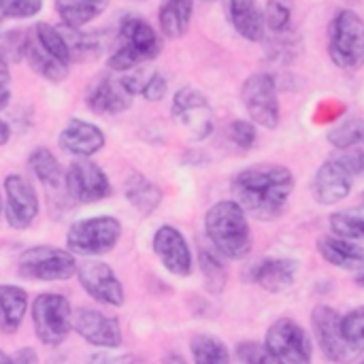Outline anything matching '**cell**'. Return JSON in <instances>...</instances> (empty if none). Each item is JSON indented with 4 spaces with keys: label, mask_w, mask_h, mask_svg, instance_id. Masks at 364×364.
Segmentation results:
<instances>
[{
    "label": "cell",
    "mask_w": 364,
    "mask_h": 364,
    "mask_svg": "<svg viewBox=\"0 0 364 364\" xmlns=\"http://www.w3.org/2000/svg\"><path fill=\"white\" fill-rule=\"evenodd\" d=\"M294 175L284 164H252L237 173L232 179V192L237 203L256 220H277L292 196Z\"/></svg>",
    "instance_id": "cell-1"
},
{
    "label": "cell",
    "mask_w": 364,
    "mask_h": 364,
    "mask_svg": "<svg viewBox=\"0 0 364 364\" xmlns=\"http://www.w3.org/2000/svg\"><path fill=\"white\" fill-rule=\"evenodd\" d=\"M205 230L222 258L243 260L252 254V228L237 200H218L205 215Z\"/></svg>",
    "instance_id": "cell-2"
},
{
    "label": "cell",
    "mask_w": 364,
    "mask_h": 364,
    "mask_svg": "<svg viewBox=\"0 0 364 364\" xmlns=\"http://www.w3.org/2000/svg\"><path fill=\"white\" fill-rule=\"evenodd\" d=\"M162 51V38L156 28L141 15L128 13L119 19L117 47L107 60L113 73H128L141 64L156 60Z\"/></svg>",
    "instance_id": "cell-3"
},
{
    "label": "cell",
    "mask_w": 364,
    "mask_h": 364,
    "mask_svg": "<svg viewBox=\"0 0 364 364\" xmlns=\"http://www.w3.org/2000/svg\"><path fill=\"white\" fill-rule=\"evenodd\" d=\"M328 55L343 70H356L364 64V19L356 11L343 9L331 21Z\"/></svg>",
    "instance_id": "cell-4"
},
{
    "label": "cell",
    "mask_w": 364,
    "mask_h": 364,
    "mask_svg": "<svg viewBox=\"0 0 364 364\" xmlns=\"http://www.w3.org/2000/svg\"><path fill=\"white\" fill-rule=\"evenodd\" d=\"M122 237V224L113 215H94L68 228L66 245L75 256L94 258L109 254Z\"/></svg>",
    "instance_id": "cell-5"
},
{
    "label": "cell",
    "mask_w": 364,
    "mask_h": 364,
    "mask_svg": "<svg viewBox=\"0 0 364 364\" xmlns=\"http://www.w3.org/2000/svg\"><path fill=\"white\" fill-rule=\"evenodd\" d=\"M32 326L43 346L58 348L73 331V309L66 296L55 292L38 294L32 301Z\"/></svg>",
    "instance_id": "cell-6"
},
{
    "label": "cell",
    "mask_w": 364,
    "mask_h": 364,
    "mask_svg": "<svg viewBox=\"0 0 364 364\" xmlns=\"http://www.w3.org/2000/svg\"><path fill=\"white\" fill-rule=\"evenodd\" d=\"M77 260L70 250L36 245L17 260V273L32 282H66L77 275Z\"/></svg>",
    "instance_id": "cell-7"
},
{
    "label": "cell",
    "mask_w": 364,
    "mask_h": 364,
    "mask_svg": "<svg viewBox=\"0 0 364 364\" xmlns=\"http://www.w3.org/2000/svg\"><path fill=\"white\" fill-rule=\"evenodd\" d=\"M264 348L273 363L307 364L314 356L311 337L299 322L290 318H279L269 326Z\"/></svg>",
    "instance_id": "cell-8"
},
{
    "label": "cell",
    "mask_w": 364,
    "mask_h": 364,
    "mask_svg": "<svg viewBox=\"0 0 364 364\" xmlns=\"http://www.w3.org/2000/svg\"><path fill=\"white\" fill-rule=\"evenodd\" d=\"M241 102L256 126L275 130L279 126V96L271 73H254L241 85Z\"/></svg>",
    "instance_id": "cell-9"
},
{
    "label": "cell",
    "mask_w": 364,
    "mask_h": 364,
    "mask_svg": "<svg viewBox=\"0 0 364 364\" xmlns=\"http://www.w3.org/2000/svg\"><path fill=\"white\" fill-rule=\"evenodd\" d=\"M173 119L188 130V134L194 141H205L213 134V111L203 92L196 87H181L173 96L171 107Z\"/></svg>",
    "instance_id": "cell-10"
},
{
    "label": "cell",
    "mask_w": 364,
    "mask_h": 364,
    "mask_svg": "<svg viewBox=\"0 0 364 364\" xmlns=\"http://www.w3.org/2000/svg\"><path fill=\"white\" fill-rule=\"evenodd\" d=\"M64 183L68 196L81 205L100 203L113 194L111 181L105 175V171L98 164L90 162L87 158H79L66 168Z\"/></svg>",
    "instance_id": "cell-11"
},
{
    "label": "cell",
    "mask_w": 364,
    "mask_h": 364,
    "mask_svg": "<svg viewBox=\"0 0 364 364\" xmlns=\"http://www.w3.org/2000/svg\"><path fill=\"white\" fill-rule=\"evenodd\" d=\"M77 277H79L81 288L87 292V296L98 301L100 305H107V307L124 305L126 301L124 286L107 262L85 260L81 267H77Z\"/></svg>",
    "instance_id": "cell-12"
},
{
    "label": "cell",
    "mask_w": 364,
    "mask_h": 364,
    "mask_svg": "<svg viewBox=\"0 0 364 364\" xmlns=\"http://www.w3.org/2000/svg\"><path fill=\"white\" fill-rule=\"evenodd\" d=\"M38 215V196L32 183L21 175L4 179V218L15 230H26Z\"/></svg>",
    "instance_id": "cell-13"
},
{
    "label": "cell",
    "mask_w": 364,
    "mask_h": 364,
    "mask_svg": "<svg viewBox=\"0 0 364 364\" xmlns=\"http://www.w3.org/2000/svg\"><path fill=\"white\" fill-rule=\"evenodd\" d=\"M73 331L83 341L100 350H117L122 346V328L117 318H111L98 309H77L73 314Z\"/></svg>",
    "instance_id": "cell-14"
},
{
    "label": "cell",
    "mask_w": 364,
    "mask_h": 364,
    "mask_svg": "<svg viewBox=\"0 0 364 364\" xmlns=\"http://www.w3.org/2000/svg\"><path fill=\"white\" fill-rule=\"evenodd\" d=\"M154 254L160 258L162 267L175 275V277H190L192 267H194V258H192V250L186 241V237L181 235V230H177L171 224H164L156 230L154 235Z\"/></svg>",
    "instance_id": "cell-15"
},
{
    "label": "cell",
    "mask_w": 364,
    "mask_h": 364,
    "mask_svg": "<svg viewBox=\"0 0 364 364\" xmlns=\"http://www.w3.org/2000/svg\"><path fill=\"white\" fill-rule=\"evenodd\" d=\"M311 326L322 354L331 363H343L352 356V350L341 333V314L337 309L328 305H318L311 314Z\"/></svg>",
    "instance_id": "cell-16"
},
{
    "label": "cell",
    "mask_w": 364,
    "mask_h": 364,
    "mask_svg": "<svg viewBox=\"0 0 364 364\" xmlns=\"http://www.w3.org/2000/svg\"><path fill=\"white\" fill-rule=\"evenodd\" d=\"M354 175L341 164V160L335 156L331 160H326L314 175V181H311V192H314V198L320 203V205H326V207H333L341 200H346L352 192V186H354Z\"/></svg>",
    "instance_id": "cell-17"
},
{
    "label": "cell",
    "mask_w": 364,
    "mask_h": 364,
    "mask_svg": "<svg viewBox=\"0 0 364 364\" xmlns=\"http://www.w3.org/2000/svg\"><path fill=\"white\" fill-rule=\"evenodd\" d=\"M85 105L96 115H117L130 109L132 94L124 87L119 77L100 75L87 85Z\"/></svg>",
    "instance_id": "cell-18"
},
{
    "label": "cell",
    "mask_w": 364,
    "mask_h": 364,
    "mask_svg": "<svg viewBox=\"0 0 364 364\" xmlns=\"http://www.w3.org/2000/svg\"><path fill=\"white\" fill-rule=\"evenodd\" d=\"M105 132L100 130V126L92 124V122H83L73 117L60 132V147L62 151L75 156V158H90L94 154H98L105 147Z\"/></svg>",
    "instance_id": "cell-19"
},
{
    "label": "cell",
    "mask_w": 364,
    "mask_h": 364,
    "mask_svg": "<svg viewBox=\"0 0 364 364\" xmlns=\"http://www.w3.org/2000/svg\"><path fill=\"white\" fill-rule=\"evenodd\" d=\"M296 273L299 262L292 258H264L252 267L250 279L269 294H279L296 282Z\"/></svg>",
    "instance_id": "cell-20"
},
{
    "label": "cell",
    "mask_w": 364,
    "mask_h": 364,
    "mask_svg": "<svg viewBox=\"0 0 364 364\" xmlns=\"http://www.w3.org/2000/svg\"><path fill=\"white\" fill-rule=\"evenodd\" d=\"M318 252L328 264L341 271H350L354 275L364 271V247L352 239L324 235L318 239Z\"/></svg>",
    "instance_id": "cell-21"
},
{
    "label": "cell",
    "mask_w": 364,
    "mask_h": 364,
    "mask_svg": "<svg viewBox=\"0 0 364 364\" xmlns=\"http://www.w3.org/2000/svg\"><path fill=\"white\" fill-rule=\"evenodd\" d=\"M228 19L239 36L250 43H262L267 34L264 11L258 0H228Z\"/></svg>",
    "instance_id": "cell-22"
},
{
    "label": "cell",
    "mask_w": 364,
    "mask_h": 364,
    "mask_svg": "<svg viewBox=\"0 0 364 364\" xmlns=\"http://www.w3.org/2000/svg\"><path fill=\"white\" fill-rule=\"evenodd\" d=\"M23 60L28 62V66L43 79L51 81V83H60L68 77V64H64L62 60H58L53 53H49L38 38L32 34V30L28 32V41H26V51H23Z\"/></svg>",
    "instance_id": "cell-23"
},
{
    "label": "cell",
    "mask_w": 364,
    "mask_h": 364,
    "mask_svg": "<svg viewBox=\"0 0 364 364\" xmlns=\"http://www.w3.org/2000/svg\"><path fill=\"white\" fill-rule=\"evenodd\" d=\"M28 311V294L19 286L0 284V333L15 335Z\"/></svg>",
    "instance_id": "cell-24"
},
{
    "label": "cell",
    "mask_w": 364,
    "mask_h": 364,
    "mask_svg": "<svg viewBox=\"0 0 364 364\" xmlns=\"http://www.w3.org/2000/svg\"><path fill=\"white\" fill-rule=\"evenodd\" d=\"M194 0H162L158 9L160 32L166 38H181L192 21Z\"/></svg>",
    "instance_id": "cell-25"
},
{
    "label": "cell",
    "mask_w": 364,
    "mask_h": 364,
    "mask_svg": "<svg viewBox=\"0 0 364 364\" xmlns=\"http://www.w3.org/2000/svg\"><path fill=\"white\" fill-rule=\"evenodd\" d=\"M124 196L141 215L154 213L162 203V190L141 173L128 175V179L124 183Z\"/></svg>",
    "instance_id": "cell-26"
},
{
    "label": "cell",
    "mask_w": 364,
    "mask_h": 364,
    "mask_svg": "<svg viewBox=\"0 0 364 364\" xmlns=\"http://www.w3.org/2000/svg\"><path fill=\"white\" fill-rule=\"evenodd\" d=\"M34 177L47 188V192H60V190H66V183H64V177H66V171L62 168V164L58 162V158L45 149V147H36L32 154H30V160H28Z\"/></svg>",
    "instance_id": "cell-27"
},
{
    "label": "cell",
    "mask_w": 364,
    "mask_h": 364,
    "mask_svg": "<svg viewBox=\"0 0 364 364\" xmlns=\"http://www.w3.org/2000/svg\"><path fill=\"white\" fill-rule=\"evenodd\" d=\"M109 6L107 0H58L55 13L62 19V26L83 28L92 19L100 17Z\"/></svg>",
    "instance_id": "cell-28"
},
{
    "label": "cell",
    "mask_w": 364,
    "mask_h": 364,
    "mask_svg": "<svg viewBox=\"0 0 364 364\" xmlns=\"http://www.w3.org/2000/svg\"><path fill=\"white\" fill-rule=\"evenodd\" d=\"M60 30L68 45L70 62H94L100 58L102 45L96 38V34H87L81 32V28H68V26H60Z\"/></svg>",
    "instance_id": "cell-29"
},
{
    "label": "cell",
    "mask_w": 364,
    "mask_h": 364,
    "mask_svg": "<svg viewBox=\"0 0 364 364\" xmlns=\"http://www.w3.org/2000/svg\"><path fill=\"white\" fill-rule=\"evenodd\" d=\"M190 352L196 364H226L230 363V352L222 339L213 335H194L190 341Z\"/></svg>",
    "instance_id": "cell-30"
},
{
    "label": "cell",
    "mask_w": 364,
    "mask_h": 364,
    "mask_svg": "<svg viewBox=\"0 0 364 364\" xmlns=\"http://www.w3.org/2000/svg\"><path fill=\"white\" fill-rule=\"evenodd\" d=\"M328 224L337 237L352 239V241H364V205L335 211L328 218Z\"/></svg>",
    "instance_id": "cell-31"
},
{
    "label": "cell",
    "mask_w": 364,
    "mask_h": 364,
    "mask_svg": "<svg viewBox=\"0 0 364 364\" xmlns=\"http://www.w3.org/2000/svg\"><path fill=\"white\" fill-rule=\"evenodd\" d=\"M328 143L335 149H352L364 145V117H350L328 132Z\"/></svg>",
    "instance_id": "cell-32"
},
{
    "label": "cell",
    "mask_w": 364,
    "mask_h": 364,
    "mask_svg": "<svg viewBox=\"0 0 364 364\" xmlns=\"http://www.w3.org/2000/svg\"><path fill=\"white\" fill-rule=\"evenodd\" d=\"M32 34L38 38V43H41L49 53H53V55H55L58 60H62L64 64H70V51H68V45H66L64 34H62L60 28H55V26H51V23H47V21H38V23H34Z\"/></svg>",
    "instance_id": "cell-33"
},
{
    "label": "cell",
    "mask_w": 364,
    "mask_h": 364,
    "mask_svg": "<svg viewBox=\"0 0 364 364\" xmlns=\"http://www.w3.org/2000/svg\"><path fill=\"white\" fill-rule=\"evenodd\" d=\"M198 267H200V273H203V277H205V284H207L209 292L222 294L224 288H226V284H228L226 264H224L215 254L200 252V256H198Z\"/></svg>",
    "instance_id": "cell-34"
},
{
    "label": "cell",
    "mask_w": 364,
    "mask_h": 364,
    "mask_svg": "<svg viewBox=\"0 0 364 364\" xmlns=\"http://www.w3.org/2000/svg\"><path fill=\"white\" fill-rule=\"evenodd\" d=\"M341 333L352 354L364 356V305L341 316Z\"/></svg>",
    "instance_id": "cell-35"
},
{
    "label": "cell",
    "mask_w": 364,
    "mask_h": 364,
    "mask_svg": "<svg viewBox=\"0 0 364 364\" xmlns=\"http://www.w3.org/2000/svg\"><path fill=\"white\" fill-rule=\"evenodd\" d=\"M292 0H267L264 6V23L271 32L279 34L290 28L292 21Z\"/></svg>",
    "instance_id": "cell-36"
},
{
    "label": "cell",
    "mask_w": 364,
    "mask_h": 364,
    "mask_svg": "<svg viewBox=\"0 0 364 364\" xmlns=\"http://www.w3.org/2000/svg\"><path fill=\"white\" fill-rule=\"evenodd\" d=\"M28 32L23 30H9L0 34V53L6 62H21L26 51Z\"/></svg>",
    "instance_id": "cell-37"
},
{
    "label": "cell",
    "mask_w": 364,
    "mask_h": 364,
    "mask_svg": "<svg viewBox=\"0 0 364 364\" xmlns=\"http://www.w3.org/2000/svg\"><path fill=\"white\" fill-rule=\"evenodd\" d=\"M299 38H294V34L279 32L273 36V41L269 43V55L275 62H292L299 53Z\"/></svg>",
    "instance_id": "cell-38"
},
{
    "label": "cell",
    "mask_w": 364,
    "mask_h": 364,
    "mask_svg": "<svg viewBox=\"0 0 364 364\" xmlns=\"http://www.w3.org/2000/svg\"><path fill=\"white\" fill-rule=\"evenodd\" d=\"M228 136H230V141H232L239 149L247 151V149H252V147L256 145V139H258L256 124H254L252 119H235V122L228 126Z\"/></svg>",
    "instance_id": "cell-39"
},
{
    "label": "cell",
    "mask_w": 364,
    "mask_h": 364,
    "mask_svg": "<svg viewBox=\"0 0 364 364\" xmlns=\"http://www.w3.org/2000/svg\"><path fill=\"white\" fill-rule=\"evenodd\" d=\"M43 0H0V15L11 19H26L38 15Z\"/></svg>",
    "instance_id": "cell-40"
},
{
    "label": "cell",
    "mask_w": 364,
    "mask_h": 364,
    "mask_svg": "<svg viewBox=\"0 0 364 364\" xmlns=\"http://www.w3.org/2000/svg\"><path fill=\"white\" fill-rule=\"evenodd\" d=\"M235 356H237V360H239V363H245V364L273 363V360H271V356H269V352H267V348H264V343L260 346L258 341H241V343H237V348H235Z\"/></svg>",
    "instance_id": "cell-41"
},
{
    "label": "cell",
    "mask_w": 364,
    "mask_h": 364,
    "mask_svg": "<svg viewBox=\"0 0 364 364\" xmlns=\"http://www.w3.org/2000/svg\"><path fill=\"white\" fill-rule=\"evenodd\" d=\"M346 105L341 100H322L318 105V109L314 111V122L316 124H331V122H337L346 115Z\"/></svg>",
    "instance_id": "cell-42"
},
{
    "label": "cell",
    "mask_w": 364,
    "mask_h": 364,
    "mask_svg": "<svg viewBox=\"0 0 364 364\" xmlns=\"http://www.w3.org/2000/svg\"><path fill=\"white\" fill-rule=\"evenodd\" d=\"M166 92H168L166 77L160 75V73H151V75H147V81H145V85H143L141 96H143L147 102H158V100H162V98L166 96Z\"/></svg>",
    "instance_id": "cell-43"
},
{
    "label": "cell",
    "mask_w": 364,
    "mask_h": 364,
    "mask_svg": "<svg viewBox=\"0 0 364 364\" xmlns=\"http://www.w3.org/2000/svg\"><path fill=\"white\" fill-rule=\"evenodd\" d=\"M337 158L341 160V164L354 175L360 177L364 175V149L360 147H352V149H339Z\"/></svg>",
    "instance_id": "cell-44"
},
{
    "label": "cell",
    "mask_w": 364,
    "mask_h": 364,
    "mask_svg": "<svg viewBox=\"0 0 364 364\" xmlns=\"http://www.w3.org/2000/svg\"><path fill=\"white\" fill-rule=\"evenodd\" d=\"M36 358L38 356L32 348H23V350L13 354V363H36Z\"/></svg>",
    "instance_id": "cell-45"
},
{
    "label": "cell",
    "mask_w": 364,
    "mask_h": 364,
    "mask_svg": "<svg viewBox=\"0 0 364 364\" xmlns=\"http://www.w3.org/2000/svg\"><path fill=\"white\" fill-rule=\"evenodd\" d=\"M11 73H9V62L4 60V55L0 53V83H9Z\"/></svg>",
    "instance_id": "cell-46"
},
{
    "label": "cell",
    "mask_w": 364,
    "mask_h": 364,
    "mask_svg": "<svg viewBox=\"0 0 364 364\" xmlns=\"http://www.w3.org/2000/svg\"><path fill=\"white\" fill-rule=\"evenodd\" d=\"M11 100V90L6 87V83H0V111L9 105Z\"/></svg>",
    "instance_id": "cell-47"
},
{
    "label": "cell",
    "mask_w": 364,
    "mask_h": 364,
    "mask_svg": "<svg viewBox=\"0 0 364 364\" xmlns=\"http://www.w3.org/2000/svg\"><path fill=\"white\" fill-rule=\"evenodd\" d=\"M9 139H11V128H9V124H6V122H2V119H0V145H6V143H9Z\"/></svg>",
    "instance_id": "cell-48"
},
{
    "label": "cell",
    "mask_w": 364,
    "mask_h": 364,
    "mask_svg": "<svg viewBox=\"0 0 364 364\" xmlns=\"http://www.w3.org/2000/svg\"><path fill=\"white\" fill-rule=\"evenodd\" d=\"M9 363H13V356L4 354V352L0 350V364H9Z\"/></svg>",
    "instance_id": "cell-49"
},
{
    "label": "cell",
    "mask_w": 364,
    "mask_h": 364,
    "mask_svg": "<svg viewBox=\"0 0 364 364\" xmlns=\"http://www.w3.org/2000/svg\"><path fill=\"white\" fill-rule=\"evenodd\" d=\"M354 279H356V284H358L360 288H364V271L356 273V275H354Z\"/></svg>",
    "instance_id": "cell-50"
},
{
    "label": "cell",
    "mask_w": 364,
    "mask_h": 364,
    "mask_svg": "<svg viewBox=\"0 0 364 364\" xmlns=\"http://www.w3.org/2000/svg\"><path fill=\"white\" fill-rule=\"evenodd\" d=\"M134 2H145V0H134Z\"/></svg>",
    "instance_id": "cell-51"
},
{
    "label": "cell",
    "mask_w": 364,
    "mask_h": 364,
    "mask_svg": "<svg viewBox=\"0 0 364 364\" xmlns=\"http://www.w3.org/2000/svg\"><path fill=\"white\" fill-rule=\"evenodd\" d=\"M205 2H215V0H205Z\"/></svg>",
    "instance_id": "cell-52"
},
{
    "label": "cell",
    "mask_w": 364,
    "mask_h": 364,
    "mask_svg": "<svg viewBox=\"0 0 364 364\" xmlns=\"http://www.w3.org/2000/svg\"><path fill=\"white\" fill-rule=\"evenodd\" d=\"M2 19H4V17H2V15H0V21H2Z\"/></svg>",
    "instance_id": "cell-53"
},
{
    "label": "cell",
    "mask_w": 364,
    "mask_h": 364,
    "mask_svg": "<svg viewBox=\"0 0 364 364\" xmlns=\"http://www.w3.org/2000/svg\"><path fill=\"white\" fill-rule=\"evenodd\" d=\"M0 209H2V200H0Z\"/></svg>",
    "instance_id": "cell-54"
}]
</instances>
